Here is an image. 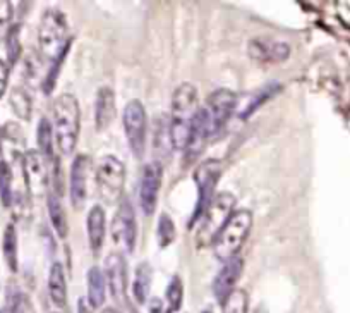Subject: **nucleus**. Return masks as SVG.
<instances>
[{
  "label": "nucleus",
  "mask_w": 350,
  "mask_h": 313,
  "mask_svg": "<svg viewBox=\"0 0 350 313\" xmlns=\"http://www.w3.org/2000/svg\"><path fill=\"white\" fill-rule=\"evenodd\" d=\"M203 313H211V312H210V310H204V312H203Z\"/></svg>",
  "instance_id": "e433bc0d"
},
{
  "label": "nucleus",
  "mask_w": 350,
  "mask_h": 313,
  "mask_svg": "<svg viewBox=\"0 0 350 313\" xmlns=\"http://www.w3.org/2000/svg\"><path fill=\"white\" fill-rule=\"evenodd\" d=\"M249 55L258 62H284L291 55V47H288V43L277 42V40L256 38L249 43Z\"/></svg>",
  "instance_id": "dca6fc26"
},
{
  "label": "nucleus",
  "mask_w": 350,
  "mask_h": 313,
  "mask_svg": "<svg viewBox=\"0 0 350 313\" xmlns=\"http://www.w3.org/2000/svg\"><path fill=\"white\" fill-rule=\"evenodd\" d=\"M14 313H31L29 312V306H28V303H26V299H21L19 303H16Z\"/></svg>",
  "instance_id": "f704fd0d"
},
{
  "label": "nucleus",
  "mask_w": 350,
  "mask_h": 313,
  "mask_svg": "<svg viewBox=\"0 0 350 313\" xmlns=\"http://www.w3.org/2000/svg\"><path fill=\"white\" fill-rule=\"evenodd\" d=\"M221 162L218 159H206L204 162L200 164V167L194 173V183H196L198 190V200L196 207H194L193 218H191L189 225L193 227L203 214L206 212L208 205L211 203V200L215 198V188H217L218 179L221 176Z\"/></svg>",
  "instance_id": "0eeeda50"
},
{
  "label": "nucleus",
  "mask_w": 350,
  "mask_h": 313,
  "mask_svg": "<svg viewBox=\"0 0 350 313\" xmlns=\"http://www.w3.org/2000/svg\"><path fill=\"white\" fill-rule=\"evenodd\" d=\"M0 197L5 207L12 203V171L5 162H0Z\"/></svg>",
  "instance_id": "c85d7f7f"
},
{
  "label": "nucleus",
  "mask_w": 350,
  "mask_h": 313,
  "mask_svg": "<svg viewBox=\"0 0 350 313\" xmlns=\"http://www.w3.org/2000/svg\"><path fill=\"white\" fill-rule=\"evenodd\" d=\"M88 282V305L90 308H100L105 303L107 281L100 267H92L86 274Z\"/></svg>",
  "instance_id": "6ab92c4d"
},
{
  "label": "nucleus",
  "mask_w": 350,
  "mask_h": 313,
  "mask_svg": "<svg viewBox=\"0 0 350 313\" xmlns=\"http://www.w3.org/2000/svg\"><path fill=\"white\" fill-rule=\"evenodd\" d=\"M151 289V267L150 264H141L136 271V277H134L133 284V295L139 305H144L148 299Z\"/></svg>",
  "instance_id": "4be33fe9"
},
{
  "label": "nucleus",
  "mask_w": 350,
  "mask_h": 313,
  "mask_svg": "<svg viewBox=\"0 0 350 313\" xmlns=\"http://www.w3.org/2000/svg\"><path fill=\"white\" fill-rule=\"evenodd\" d=\"M184 299V286L183 281H180L179 275H174L167 288V301L168 306H170V312H179L180 306H183Z\"/></svg>",
  "instance_id": "bb28decb"
},
{
  "label": "nucleus",
  "mask_w": 350,
  "mask_h": 313,
  "mask_svg": "<svg viewBox=\"0 0 350 313\" xmlns=\"http://www.w3.org/2000/svg\"><path fill=\"white\" fill-rule=\"evenodd\" d=\"M102 313H120V312H119V310H116V308H105Z\"/></svg>",
  "instance_id": "c9c22d12"
},
{
  "label": "nucleus",
  "mask_w": 350,
  "mask_h": 313,
  "mask_svg": "<svg viewBox=\"0 0 350 313\" xmlns=\"http://www.w3.org/2000/svg\"><path fill=\"white\" fill-rule=\"evenodd\" d=\"M11 107L14 110V114L21 119L28 121L31 117L33 103L31 97L28 95V92H25L23 88H14L11 92Z\"/></svg>",
  "instance_id": "393cba45"
},
{
  "label": "nucleus",
  "mask_w": 350,
  "mask_h": 313,
  "mask_svg": "<svg viewBox=\"0 0 350 313\" xmlns=\"http://www.w3.org/2000/svg\"><path fill=\"white\" fill-rule=\"evenodd\" d=\"M235 207V197L228 191L215 195L206 212L201 217V225L198 229V247H208L215 243L218 232L225 225V222L232 217Z\"/></svg>",
  "instance_id": "39448f33"
},
{
  "label": "nucleus",
  "mask_w": 350,
  "mask_h": 313,
  "mask_svg": "<svg viewBox=\"0 0 350 313\" xmlns=\"http://www.w3.org/2000/svg\"><path fill=\"white\" fill-rule=\"evenodd\" d=\"M49 295L50 299L55 303L59 308L66 306L67 303V282H66V274H64V267L55 262V264L50 267L49 272Z\"/></svg>",
  "instance_id": "aec40b11"
},
{
  "label": "nucleus",
  "mask_w": 350,
  "mask_h": 313,
  "mask_svg": "<svg viewBox=\"0 0 350 313\" xmlns=\"http://www.w3.org/2000/svg\"><path fill=\"white\" fill-rule=\"evenodd\" d=\"M46 208H49L50 222H52L53 229H55L57 236L64 240L67 236V231H69L67 229V215L55 193L46 195Z\"/></svg>",
  "instance_id": "412c9836"
},
{
  "label": "nucleus",
  "mask_w": 350,
  "mask_h": 313,
  "mask_svg": "<svg viewBox=\"0 0 350 313\" xmlns=\"http://www.w3.org/2000/svg\"><path fill=\"white\" fill-rule=\"evenodd\" d=\"M53 127L46 117H43L38 124V131H36V141H38V151L45 157L46 160H55L53 157Z\"/></svg>",
  "instance_id": "5701e85b"
},
{
  "label": "nucleus",
  "mask_w": 350,
  "mask_h": 313,
  "mask_svg": "<svg viewBox=\"0 0 350 313\" xmlns=\"http://www.w3.org/2000/svg\"><path fill=\"white\" fill-rule=\"evenodd\" d=\"M12 21V4L11 2H5V0H0V42L8 36L9 29Z\"/></svg>",
  "instance_id": "2f4dec72"
},
{
  "label": "nucleus",
  "mask_w": 350,
  "mask_h": 313,
  "mask_svg": "<svg viewBox=\"0 0 350 313\" xmlns=\"http://www.w3.org/2000/svg\"><path fill=\"white\" fill-rule=\"evenodd\" d=\"M122 124L131 151H133V155L136 159H143L144 151H146L148 117L146 109H144V105L141 103V100H131V102L124 107Z\"/></svg>",
  "instance_id": "6e6552de"
},
{
  "label": "nucleus",
  "mask_w": 350,
  "mask_h": 313,
  "mask_svg": "<svg viewBox=\"0 0 350 313\" xmlns=\"http://www.w3.org/2000/svg\"><path fill=\"white\" fill-rule=\"evenodd\" d=\"M23 173L31 197H45L49 191V169H46V159L38 150L26 151L23 157Z\"/></svg>",
  "instance_id": "9b49d317"
},
{
  "label": "nucleus",
  "mask_w": 350,
  "mask_h": 313,
  "mask_svg": "<svg viewBox=\"0 0 350 313\" xmlns=\"http://www.w3.org/2000/svg\"><path fill=\"white\" fill-rule=\"evenodd\" d=\"M148 308H150V313H168L165 312V306H163V301L158 298H153L150 301V305H148Z\"/></svg>",
  "instance_id": "72a5a7b5"
},
{
  "label": "nucleus",
  "mask_w": 350,
  "mask_h": 313,
  "mask_svg": "<svg viewBox=\"0 0 350 313\" xmlns=\"http://www.w3.org/2000/svg\"><path fill=\"white\" fill-rule=\"evenodd\" d=\"M242 268H244V260L241 257L224 262V267L220 268L213 282V295L218 303H224L235 291V284L242 275Z\"/></svg>",
  "instance_id": "2eb2a0df"
},
{
  "label": "nucleus",
  "mask_w": 350,
  "mask_h": 313,
  "mask_svg": "<svg viewBox=\"0 0 350 313\" xmlns=\"http://www.w3.org/2000/svg\"><path fill=\"white\" fill-rule=\"evenodd\" d=\"M136 214L129 200H120L119 208L112 221V238L116 245H120L127 253H133L136 247Z\"/></svg>",
  "instance_id": "9d476101"
},
{
  "label": "nucleus",
  "mask_w": 350,
  "mask_h": 313,
  "mask_svg": "<svg viewBox=\"0 0 350 313\" xmlns=\"http://www.w3.org/2000/svg\"><path fill=\"white\" fill-rule=\"evenodd\" d=\"M168 313H172V312H170V310H168Z\"/></svg>",
  "instance_id": "4c0bfd02"
},
{
  "label": "nucleus",
  "mask_w": 350,
  "mask_h": 313,
  "mask_svg": "<svg viewBox=\"0 0 350 313\" xmlns=\"http://www.w3.org/2000/svg\"><path fill=\"white\" fill-rule=\"evenodd\" d=\"M88 174H90V157L88 155H77L70 166V201L72 207L83 208L88 197Z\"/></svg>",
  "instance_id": "4468645a"
},
{
  "label": "nucleus",
  "mask_w": 350,
  "mask_h": 313,
  "mask_svg": "<svg viewBox=\"0 0 350 313\" xmlns=\"http://www.w3.org/2000/svg\"><path fill=\"white\" fill-rule=\"evenodd\" d=\"M239 105V97L232 90L221 88L211 93L208 97L206 103L200 107L201 114H203L204 121H206L208 127H210L211 136L224 129L225 124L228 123L232 116H234L235 109Z\"/></svg>",
  "instance_id": "1a4fd4ad"
},
{
  "label": "nucleus",
  "mask_w": 350,
  "mask_h": 313,
  "mask_svg": "<svg viewBox=\"0 0 350 313\" xmlns=\"http://www.w3.org/2000/svg\"><path fill=\"white\" fill-rule=\"evenodd\" d=\"M224 313H247L249 298L244 289H235L224 303Z\"/></svg>",
  "instance_id": "a878e982"
},
{
  "label": "nucleus",
  "mask_w": 350,
  "mask_h": 313,
  "mask_svg": "<svg viewBox=\"0 0 350 313\" xmlns=\"http://www.w3.org/2000/svg\"><path fill=\"white\" fill-rule=\"evenodd\" d=\"M278 90H280V86H278V85H271V86H267V88L259 90V95L256 97L254 100H252L251 105H247V109L242 110V112H241L242 119H247V117L251 116V114L254 112L256 109H258V107L262 105V102H267V100L270 99V97H273L275 93L278 92Z\"/></svg>",
  "instance_id": "7c9ffc66"
},
{
  "label": "nucleus",
  "mask_w": 350,
  "mask_h": 313,
  "mask_svg": "<svg viewBox=\"0 0 350 313\" xmlns=\"http://www.w3.org/2000/svg\"><path fill=\"white\" fill-rule=\"evenodd\" d=\"M161 181H163V167H161V164L157 162V160L146 164L139 181V205L146 217L153 215L154 210H157Z\"/></svg>",
  "instance_id": "f8f14e48"
},
{
  "label": "nucleus",
  "mask_w": 350,
  "mask_h": 313,
  "mask_svg": "<svg viewBox=\"0 0 350 313\" xmlns=\"http://www.w3.org/2000/svg\"><path fill=\"white\" fill-rule=\"evenodd\" d=\"M105 281L109 284L113 299L122 303L126 299L127 289V264L124 255L110 253L105 258Z\"/></svg>",
  "instance_id": "ddd939ff"
},
{
  "label": "nucleus",
  "mask_w": 350,
  "mask_h": 313,
  "mask_svg": "<svg viewBox=\"0 0 350 313\" xmlns=\"http://www.w3.org/2000/svg\"><path fill=\"white\" fill-rule=\"evenodd\" d=\"M19 25L18 26H12L9 29L8 36H5V43H8V59L9 64H16L18 62L19 55H21V42H19Z\"/></svg>",
  "instance_id": "c756f323"
},
{
  "label": "nucleus",
  "mask_w": 350,
  "mask_h": 313,
  "mask_svg": "<svg viewBox=\"0 0 350 313\" xmlns=\"http://www.w3.org/2000/svg\"><path fill=\"white\" fill-rule=\"evenodd\" d=\"M9 83V64L0 59V99L4 97Z\"/></svg>",
  "instance_id": "473e14b6"
},
{
  "label": "nucleus",
  "mask_w": 350,
  "mask_h": 313,
  "mask_svg": "<svg viewBox=\"0 0 350 313\" xmlns=\"http://www.w3.org/2000/svg\"><path fill=\"white\" fill-rule=\"evenodd\" d=\"M116 119V93L110 86H102L95 100V126L105 131Z\"/></svg>",
  "instance_id": "f3484780"
},
{
  "label": "nucleus",
  "mask_w": 350,
  "mask_h": 313,
  "mask_svg": "<svg viewBox=\"0 0 350 313\" xmlns=\"http://www.w3.org/2000/svg\"><path fill=\"white\" fill-rule=\"evenodd\" d=\"M2 250H4L5 264L9 265V268L12 272L18 271V234H16V229L12 224H9L4 232Z\"/></svg>",
  "instance_id": "b1692460"
},
{
  "label": "nucleus",
  "mask_w": 350,
  "mask_h": 313,
  "mask_svg": "<svg viewBox=\"0 0 350 313\" xmlns=\"http://www.w3.org/2000/svg\"><path fill=\"white\" fill-rule=\"evenodd\" d=\"M52 123L57 148L60 153L70 155L76 150L81 127V109L76 97L62 93L53 100Z\"/></svg>",
  "instance_id": "f03ea898"
},
{
  "label": "nucleus",
  "mask_w": 350,
  "mask_h": 313,
  "mask_svg": "<svg viewBox=\"0 0 350 313\" xmlns=\"http://www.w3.org/2000/svg\"><path fill=\"white\" fill-rule=\"evenodd\" d=\"M252 227V214L249 210H237L225 222L215 240V255L218 260L227 262L239 257Z\"/></svg>",
  "instance_id": "20e7f679"
},
{
  "label": "nucleus",
  "mask_w": 350,
  "mask_h": 313,
  "mask_svg": "<svg viewBox=\"0 0 350 313\" xmlns=\"http://www.w3.org/2000/svg\"><path fill=\"white\" fill-rule=\"evenodd\" d=\"M96 190L103 203L116 205L120 201L126 184V167L116 155H105L96 166Z\"/></svg>",
  "instance_id": "423d86ee"
},
{
  "label": "nucleus",
  "mask_w": 350,
  "mask_h": 313,
  "mask_svg": "<svg viewBox=\"0 0 350 313\" xmlns=\"http://www.w3.org/2000/svg\"><path fill=\"white\" fill-rule=\"evenodd\" d=\"M200 102L198 90L191 83H183L174 90L170 110V143L174 150L184 151L191 138L193 124L196 121Z\"/></svg>",
  "instance_id": "f257e3e1"
},
{
  "label": "nucleus",
  "mask_w": 350,
  "mask_h": 313,
  "mask_svg": "<svg viewBox=\"0 0 350 313\" xmlns=\"http://www.w3.org/2000/svg\"><path fill=\"white\" fill-rule=\"evenodd\" d=\"M105 227H107V218L105 210L100 205L90 210L86 218V231H88V243H90V250L93 255H98L105 241Z\"/></svg>",
  "instance_id": "a211bd4d"
},
{
  "label": "nucleus",
  "mask_w": 350,
  "mask_h": 313,
  "mask_svg": "<svg viewBox=\"0 0 350 313\" xmlns=\"http://www.w3.org/2000/svg\"><path fill=\"white\" fill-rule=\"evenodd\" d=\"M70 45L67 18L59 9H49L38 28V47L43 59L50 64L62 62Z\"/></svg>",
  "instance_id": "7ed1b4c3"
},
{
  "label": "nucleus",
  "mask_w": 350,
  "mask_h": 313,
  "mask_svg": "<svg viewBox=\"0 0 350 313\" xmlns=\"http://www.w3.org/2000/svg\"><path fill=\"white\" fill-rule=\"evenodd\" d=\"M175 240V225L170 215L161 214L158 218V245L160 248H167Z\"/></svg>",
  "instance_id": "cd10ccee"
}]
</instances>
